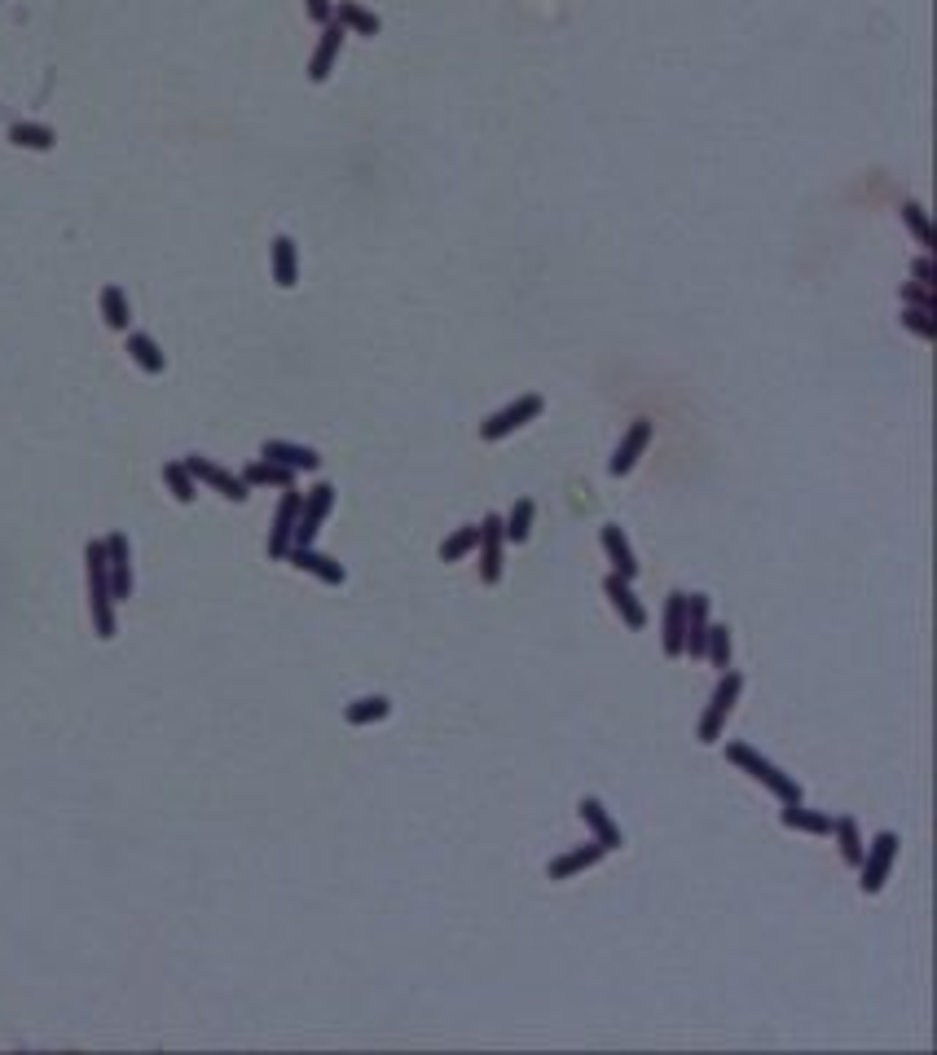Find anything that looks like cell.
Returning <instances> with one entry per match:
<instances>
[{"label": "cell", "mask_w": 937, "mask_h": 1055, "mask_svg": "<svg viewBox=\"0 0 937 1055\" xmlns=\"http://www.w3.org/2000/svg\"><path fill=\"white\" fill-rule=\"evenodd\" d=\"M84 576H88V612H93V633L102 642L115 638V594L106 576V546L88 541L84 546Z\"/></svg>", "instance_id": "obj_1"}, {"label": "cell", "mask_w": 937, "mask_h": 1055, "mask_svg": "<svg viewBox=\"0 0 937 1055\" xmlns=\"http://www.w3.org/2000/svg\"><path fill=\"white\" fill-rule=\"evenodd\" d=\"M726 761L731 765H740V770L748 774V779L753 783H762L770 796H779V801L784 805H792V801H801V783L792 779V774H784L779 770L775 761H766L762 752L753 748V743H726Z\"/></svg>", "instance_id": "obj_2"}, {"label": "cell", "mask_w": 937, "mask_h": 1055, "mask_svg": "<svg viewBox=\"0 0 937 1055\" xmlns=\"http://www.w3.org/2000/svg\"><path fill=\"white\" fill-rule=\"evenodd\" d=\"M740 691H744V677L735 669H726L718 677V686H713V695H709V708H704V717H700V743H718L722 739L726 717H731V708L740 704Z\"/></svg>", "instance_id": "obj_3"}, {"label": "cell", "mask_w": 937, "mask_h": 1055, "mask_svg": "<svg viewBox=\"0 0 937 1055\" xmlns=\"http://www.w3.org/2000/svg\"><path fill=\"white\" fill-rule=\"evenodd\" d=\"M898 849H902V840H898V831H876L872 844L863 849V875H858V888H863L867 897L880 893L889 880V871H894V858H898Z\"/></svg>", "instance_id": "obj_4"}, {"label": "cell", "mask_w": 937, "mask_h": 1055, "mask_svg": "<svg viewBox=\"0 0 937 1055\" xmlns=\"http://www.w3.org/2000/svg\"><path fill=\"white\" fill-rule=\"evenodd\" d=\"M542 409H546V401L537 392L515 396V401L506 405V409H498V414H489V418L480 422V440H506L511 431H520V427H528V422L542 418Z\"/></svg>", "instance_id": "obj_5"}, {"label": "cell", "mask_w": 937, "mask_h": 1055, "mask_svg": "<svg viewBox=\"0 0 937 1055\" xmlns=\"http://www.w3.org/2000/svg\"><path fill=\"white\" fill-rule=\"evenodd\" d=\"M335 510V484H313L304 493V502H300V519H295V537H291V546H313V537L322 532L326 524V515Z\"/></svg>", "instance_id": "obj_6"}, {"label": "cell", "mask_w": 937, "mask_h": 1055, "mask_svg": "<svg viewBox=\"0 0 937 1055\" xmlns=\"http://www.w3.org/2000/svg\"><path fill=\"white\" fill-rule=\"evenodd\" d=\"M181 462H185V471H190L198 484H207L212 493L229 497V502H247V497H251V488L242 484V475L225 471V466H216L212 458H203V453H190V458H181Z\"/></svg>", "instance_id": "obj_7"}, {"label": "cell", "mask_w": 937, "mask_h": 1055, "mask_svg": "<svg viewBox=\"0 0 937 1055\" xmlns=\"http://www.w3.org/2000/svg\"><path fill=\"white\" fill-rule=\"evenodd\" d=\"M300 502H304V493H295V488H282L278 515H273V528H269V559H273V563H282V559H286V550H291L295 519H300Z\"/></svg>", "instance_id": "obj_8"}, {"label": "cell", "mask_w": 937, "mask_h": 1055, "mask_svg": "<svg viewBox=\"0 0 937 1055\" xmlns=\"http://www.w3.org/2000/svg\"><path fill=\"white\" fill-rule=\"evenodd\" d=\"M480 581L484 585H498L502 581V550H506V537H502V515H484L480 519Z\"/></svg>", "instance_id": "obj_9"}, {"label": "cell", "mask_w": 937, "mask_h": 1055, "mask_svg": "<svg viewBox=\"0 0 937 1055\" xmlns=\"http://www.w3.org/2000/svg\"><path fill=\"white\" fill-rule=\"evenodd\" d=\"M102 546H106L110 594H115V603H124V598L132 594V550H128V537H124V532H110Z\"/></svg>", "instance_id": "obj_10"}, {"label": "cell", "mask_w": 937, "mask_h": 1055, "mask_svg": "<svg viewBox=\"0 0 937 1055\" xmlns=\"http://www.w3.org/2000/svg\"><path fill=\"white\" fill-rule=\"evenodd\" d=\"M344 36H348V31L339 27L335 18L322 22V40H317L313 62H308V80H313V84H326L330 80V71H335V62H339V49H344Z\"/></svg>", "instance_id": "obj_11"}, {"label": "cell", "mask_w": 937, "mask_h": 1055, "mask_svg": "<svg viewBox=\"0 0 937 1055\" xmlns=\"http://www.w3.org/2000/svg\"><path fill=\"white\" fill-rule=\"evenodd\" d=\"M603 594H608V603L616 607V616L625 620V629H647V607L638 603V594H634V581H625V576H608L603 581Z\"/></svg>", "instance_id": "obj_12"}, {"label": "cell", "mask_w": 937, "mask_h": 1055, "mask_svg": "<svg viewBox=\"0 0 937 1055\" xmlns=\"http://www.w3.org/2000/svg\"><path fill=\"white\" fill-rule=\"evenodd\" d=\"M647 444H652V422H647V418H634V427L621 436V444H616L608 471H612V475H630L634 466H638V458L647 453Z\"/></svg>", "instance_id": "obj_13"}, {"label": "cell", "mask_w": 937, "mask_h": 1055, "mask_svg": "<svg viewBox=\"0 0 937 1055\" xmlns=\"http://www.w3.org/2000/svg\"><path fill=\"white\" fill-rule=\"evenodd\" d=\"M286 563H295L300 572L317 576V581H326V585H344V581H348L344 563H335L330 554L313 550V546H291V550H286Z\"/></svg>", "instance_id": "obj_14"}, {"label": "cell", "mask_w": 937, "mask_h": 1055, "mask_svg": "<svg viewBox=\"0 0 937 1055\" xmlns=\"http://www.w3.org/2000/svg\"><path fill=\"white\" fill-rule=\"evenodd\" d=\"M260 458H269V462H278L286 466V471H317L322 466V453L317 449H308V444H291V440H264L260 444Z\"/></svg>", "instance_id": "obj_15"}, {"label": "cell", "mask_w": 937, "mask_h": 1055, "mask_svg": "<svg viewBox=\"0 0 937 1055\" xmlns=\"http://www.w3.org/2000/svg\"><path fill=\"white\" fill-rule=\"evenodd\" d=\"M599 541H603V554H608V563H612V572L616 576H625V581H634L638 572V559H634V546H630V537L621 532V524H603L599 528Z\"/></svg>", "instance_id": "obj_16"}, {"label": "cell", "mask_w": 937, "mask_h": 1055, "mask_svg": "<svg viewBox=\"0 0 937 1055\" xmlns=\"http://www.w3.org/2000/svg\"><path fill=\"white\" fill-rule=\"evenodd\" d=\"M660 647H665L669 660H678L682 655V642H687V594L674 590L665 603V620H660Z\"/></svg>", "instance_id": "obj_17"}, {"label": "cell", "mask_w": 937, "mask_h": 1055, "mask_svg": "<svg viewBox=\"0 0 937 1055\" xmlns=\"http://www.w3.org/2000/svg\"><path fill=\"white\" fill-rule=\"evenodd\" d=\"M603 858H608V844L590 840V844H581V849L564 853V858H555V862L546 866V875H550V880H577L581 871H590V866H599Z\"/></svg>", "instance_id": "obj_18"}, {"label": "cell", "mask_w": 937, "mask_h": 1055, "mask_svg": "<svg viewBox=\"0 0 937 1055\" xmlns=\"http://www.w3.org/2000/svg\"><path fill=\"white\" fill-rule=\"evenodd\" d=\"M709 594H687V642H682V655L691 660H704V638H709Z\"/></svg>", "instance_id": "obj_19"}, {"label": "cell", "mask_w": 937, "mask_h": 1055, "mask_svg": "<svg viewBox=\"0 0 937 1055\" xmlns=\"http://www.w3.org/2000/svg\"><path fill=\"white\" fill-rule=\"evenodd\" d=\"M577 814H581V823H586L594 831V840L599 844H608V853L612 849H621V827L612 823V814L603 809V801H594V796H581V805H577Z\"/></svg>", "instance_id": "obj_20"}, {"label": "cell", "mask_w": 937, "mask_h": 1055, "mask_svg": "<svg viewBox=\"0 0 937 1055\" xmlns=\"http://www.w3.org/2000/svg\"><path fill=\"white\" fill-rule=\"evenodd\" d=\"M779 823L788 831H806V836H832V814H823V809H810L801 801H792L779 809Z\"/></svg>", "instance_id": "obj_21"}, {"label": "cell", "mask_w": 937, "mask_h": 1055, "mask_svg": "<svg viewBox=\"0 0 937 1055\" xmlns=\"http://www.w3.org/2000/svg\"><path fill=\"white\" fill-rule=\"evenodd\" d=\"M269 264H273V282L282 286V291H291L295 282H300V251H295V242L278 233L269 247Z\"/></svg>", "instance_id": "obj_22"}, {"label": "cell", "mask_w": 937, "mask_h": 1055, "mask_svg": "<svg viewBox=\"0 0 937 1055\" xmlns=\"http://www.w3.org/2000/svg\"><path fill=\"white\" fill-rule=\"evenodd\" d=\"M330 18H335L344 31H352V36H379L383 31V22L374 18L366 5H357V0H335V14Z\"/></svg>", "instance_id": "obj_23"}, {"label": "cell", "mask_w": 937, "mask_h": 1055, "mask_svg": "<svg viewBox=\"0 0 937 1055\" xmlns=\"http://www.w3.org/2000/svg\"><path fill=\"white\" fill-rule=\"evenodd\" d=\"M242 484L247 488H295V471H286V466L269 462V458H256L242 471Z\"/></svg>", "instance_id": "obj_24"}, {"label": "cell", "mask_w": 937, "mask_h": 1055, "mask_svg": "<svg viewBox=\"0 0 937 1055\" xmlns=\"http://www.w3.org/2000/svg\"><path fill=\"white\" fill-rule=\"evenodd\" d=\"M128 357L137 361L146 374H163V370H168V357H163V348L146 335V330H132V335H128Z\"/></svg>", "instance_id": "obj_25"}, {"label": "cell", "mask_w": 937, "mask_h": 1055, "mask_svg": "<svg viewBox=\"0 0 937 1055\" xmlns=\"http://www.w3.org/2000/svg\"><path fill=\"white\" fill-rule=\"evenodd\" d=\"M533 515H537L533 497H520V502L511 506V515H502V537L515 541V546H524V541L533 537Z\"/></svg>", "instance_id": "obj_26"}, {"label": "cell", "mask_w": 937, "mask_h": 1055, "mask_svg": "<svg viewBox=\"0 0 937 1055\" xmlns=\"http://www.w3.org/2000/svg\"><path fill=\"white\" fill-rule=\"evenodd\" d=\"M388 713H392L388 695H361V699H352V704L344 708V721H348V726H374V721H383Z\"/></svg>", "instance_id": "obj_27"}, {"label": "cell", "mask_w": 937, "mask_h": 1055, "mask_svg": "<svg viewBox=\"0 0 937 1055\" xmlns=\"http://www.w3.org/2000/svg\"><path fill=\"white\" fill-rule=\"evenodd\" d=\"M832 836H836V844H841V858H845V862H850V866L863 862V849H867V844H863V831H858V818H850V814H845V818H832Z\"/></svg>", "instance_id": "obj_28"}, {"label": "cell", "mask_w": 937, "mask_h": 1055, "mask_svg": "<svg viewBox=\"0 0 937 1055\" xmlns=\"http://www.w3.org/2000/svg\"><path fill=\"white\" fill-rule=\"evenodd\" d=\"M9 141H14L18 150H53L58 146V132H53L49 124H14L9 128Z\"/></svg>", "instance_id": "obj_29"}, {"label": "cell", "mask_w": 937, "mask_h": 1055, "mask_svg": "<svg viewBox=\"0 0 937 1055\" xmlns=\"http://www.w3.org/2000/svg\"><path fill=\"white\" fill-rule=\"evenodd\" d=\"M163 484L172 488V497L181 506H190L194 497H198V480L190 471H185V462H163Z\"/></svg>", "instance_id": "obj_30"}, {"label": "cell", "mask_w": 937, "mask_h": 1055, "mask_svg": "<svg viewBox=\"0 0 937 1055\" xmlns=\"http://www.w3.org/2000/svg\"><path fill=\"white\" fill-rule=\"evenodd\" d=\"M704 660H709L718 673L731 669V629H726V625H709V638H704Z\"/></svg>", "instance_id": "obj_31"}, {"label": "cell", "mask_w": 937, "mask_h": 1055, "mask_svg": "<svg viewBox=\"0 0 937 1055\" xmlns=\"http://www.w3.org/2000/svg\"><path fill=\"white\" fill-rule=\"evenodd\" d=\"M480 546V524H467V528H458L454 537H445L440 541V559L445 563H458V559H467L471 550Z\"/></svg>", "instance_id": "obj_32"}, {"label": "cell", "mask_w": 937, "mask_h": 1055, "mask_svg": "<svg viewBox=\"0 0 937 1055\" xmlns=\"http://www.w3.org/2000/svg\"><path fill=\"white\" fill-rule=\"evenodd\" d=\"M102 317H106L110 330H128L132 308H128V295L119 291V286H106V291H102Z\"/></svg>", "instance_id": "obj_33"}, {"label": "cell", "mask_w": 937, "mask_h": 1055, "mask_svg": "<svg viewBox=\"0 0 937 1055\" xmlns=\"http://www.w3.org/2000/svg\"><path fill=\"white\" fill-rule=\"evenodd\" d=\"M898 211H902V225L911 229V238H916L920 247L933 255V225H929V211H924L920 203H902Z\"/></svg>", "instance_id": "obj_34"}, {"label": "cell", "mask_w": 937, "mask_h": 1055, "mask_svg": "<svg viewBox=\"0 0 937 1055\" xmlns=\"http://www.w3.org/2000/svg\"><path fill=\"white\" fill-rule=\"evenodd\" d=\"M902 326L911 330L916 339H937V308H911V304H902Z\"/></svg>", "instance_id": "obj_35"}, {"label": "cell", "mask_w": 937, "mask_h": 1055, "mask_svg": "<svg viewBox=\"0 0 937 1055\" xmlns=\"http://www.w3.org/2000/svg\"><path fill=\"white\" fill-rule=\"evenodd\" d=\"M902 304H911V308H937V291H929V286H920V282H907V286H902Z\"/></svg>", "instance_id": "obj_36"}, {"label": "cell", "mask_w": 937, "mask_h": 1055, "mask_svg": "<svg viewBox=\"0 0 937 1055\" xmlns=\"http://www.w3.org/2000/svg\"><path fill=\"white\" fill-rule=\"evenodd\" d=\"M911 277H916L920 286H929V291H937V264H933V255L924 251L916 264H911Z\"/></svg>", "instance_id": "obj_37"}, {"label": "cell", "mask_w": 937, "mask_h": 1055, "mask_svg": "<svg viewBox=\"0 0 937 1055\" xmlns=\"http://www.w3.org/2000/svg\"><path fill=\"white\" fill-rule=\"evenodd\" d=\"M304 9H308V18H313V22H330V14H335V0H304Z\"/></svg>", "instance_id": "obj_38"}]
</instances>
